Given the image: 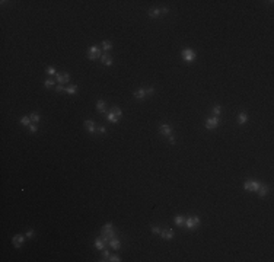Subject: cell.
I'll list each match as a JSON object with an SVG mask.
<instances>
[{
	"mask_svg": "<svg viewBox=\"0 0 274 262\" xmlns=\"http://www.w3.org/2000/svg\"><path fill=\"white\" fill-rule=\"evenodd\" d=\"M101 236H102V240L105 243H108L112 237H115V229L111 223H106L102 229H101Z\"/></svg>",
	"mask_w": 274,
	"mask_h": 262,
	"instance_id": "cell-1",
	"label": "cell"
},
{
	"mask_svg": "<svg viewBox=\"0 0 274 262\" xmlns=\"http://www.w3.org/2000/svg\"><path fill=\"white\" fill-rule=\"evenodd\" d=\"M86 55H87L89 60H98V58H101V55H102V48L98 47V45H92V47L87 48Z\"/></svg>",
	"mask_w": 274,
	"mask_h": 262,
	"instance_id": "cell-2",
	"label": "cell"
},
{
	"mask_svg": "<svg viewBox=\"0 0 274 262\" xmlns=\"http://www.w3.org/2000/svg\"><path fill=\"white\" fill-rule=\"evenodd\" d=\"M184 226H185L187 229H190V230H195V229H198V226H200V217H198V215L187 217Z\"/></svg>",
	"mask_w": 274,
	"mask_h": 262,
	"instance_id": "cell-3",
	"label": "cell"
},
{
	"mask_svg": "<svg viewBox=\"0 0 274 262\" xmlns=\"http://www.w3.org/2000/svg\"><path fill=\"white\" fill-rule=\"evenodd\" d=\"M260 185H261V182H258V181H246L243 184V189L248 192H257Z\"/></svg>",
	"mask_w": 274,
	"mask_h": 262,
	"instance_id": "cell-4",
	"label": "cell"
},
{
	"mask_svg": "<svg viewBox=\"0 0 274 262\" xmlns=\"http://www.w3.org/2000/svg\"><path fill=\"white\" fill-rule=\"evenodd\" d=\"M181 54H182V58H184V61H187V63H191V61L197 57V54H195L191 48H184Z\"/></svg>",
	"mask_w": 274,
	"mask_h": 262,
	"instance_id": "cell-5",
	"label": "cell"
},
{
	"mask_svg": "<svg viewBox=\"0 0 274 262\" xmlns=\"http://www.w3.org/2000/svg\"><path fill=\"white\" fill-rule=\"evenodd\" d=\"M219 124H220L219 117H212V118L205 120V128H209V130H214Z\"/></svg>",
	"mask_w": 274,
	"mask_h": 262,
	"instance_id": "cell-6",
	"label": "cell"
},
{
	"mask_svg": "<svg viewBox=\"0 0 274 262\" xmlns=\"http://www.w3.org/2000/svg\"><path fill=\"white\" fill-rule=\"evenodd\" d=\"M25 237H26V236H24V234H16V236H13V239H12V243H13V246L19 249L22 245H24V242H25Z\"/></svg>",
	"mask_w": 274,
	"mask_h": 262,
	"instance_id": "cell-7",
	"label": "cell"
},
{
	"mask_svg": "<svg viewBox=\"0 0 274 262\" xmlns=\"http://www.w3.org/2000/svg\"><path fill=\"white\" fill-rule=\"evenodd\" d=\"M56 80L58 84H66L68 80H70V74L68 73H57L56 74Z\"/></svg>",
	"mask_w": 274,
	"mask_h": 262,
	"instance_id": "cell-8",
	"label": "cell"
},
{
	"mask_svg": "<svg viewBox=\"0 0 274 262\" xmlns=\"http://www.w3.org/2000/svg\"><path fill=\"white\" fill-rule=\"evenodd\" d=\"M159 133H161L162 136L169 137V136H172V127L169 124H162L161 127H159Z\"/></svg>",
	"mask_w": 274,
	"mask_h": 262,
	"instance_id": "cell-9",
	"label": "cell"
},
{
	"mask_svg": "<svg viewBox=\"0 0 274 262\" xmlns=\"http://www.w3.org/2000/svg\"><path fill=\"white\" fill-rule=\"evenodd\" d=\"M159 236H161L162 239H165V240H172L175 237V233L171 229H163V230H161V234Z\"/></svg>",
	"mask_w": 274,
	"mask_h": 262,
	"instance_id": "cell-10",
	"label": "cell"
},
{
	"mask_svg": "<svg viewBox=\"0 0 274 262\" xmlns=\"http://www.w3.org/2000/svg\"><path fill=\"white\" fill-rule=\"evenodd\" d=\"M83 124H85V128L87 130V133H90V134H95V133H96V125H95V122H94L92 120H86Z\"/></svg>",
	"mask_w": 274,
	"mask_h": 262,
	"instance_id": "cell-11",
	"label": "cell"
},
{
	"mask_svg": "<svg viewBox=\"0 0 274 262\" xmlns=\"http://www.w3.org/2000/svg\"><path fill=\"white\" fill-rule=\"evenodd\" d=\"M99 60H101V63H102L104 66H112V64H114V58H112L109 54H102Z\"/></svg>",
	"mask_w": 274,
	"mask_h": 262,
	"instance_id": "cell-12",
	"label": "cell"
},
{
	"mask_svg": "<svg viewBox=\"0 0 274 262\" xmlns=\"http://www.w3.org/2000/svg\"><path fill=\"white\" fill-rule=\"evenodd\" d=\"M96 111H98L99 114H105V112H106V103H105L102 99H99V101L96 102Z\"/></svg>",
	"mask_w": 274,
	"mask_h": 262,
	"instance_id": "cell-13",
	"label": "cell"
},
{
	"mask_svg": "<svg viewBox=\"0 0 274 262\" xmlns=\"http://www.w3.org/2000/svg\"><path fill=\"white\" fill-rule=\"evenodd\" d=\"M146 96H147V95H146V89H143V87H142V89H137V90L134 92V98L139 99V101L144 99Z\"/></svg>",
	"mask_w": 274,
	"mask_h": 262,
	"instance_id": "cell-14",
	"label": "cell"
},
{
	"mask_svg": "<svg viewBox=\"0 0 274 262\" xmlns=\"http://www.w3.org/2000/svg\"><path fill=\"white\" fill-rule=\"evenodd\" d=\"M108 243H109L111 248H114V251H118V249L121 248V243H120V240H118L117 237H112Z\"/></svg>",
	"mask_w": 274,
	"mask_h": 262,
	"instance_id": "cell-15",
	"label": "cell"
},
{
	"mask_svg": "<svg viewBox=\"0 0 274 262\" xmlns=\"http://www.w3.org/2000/svg\"><path fill=\"white\" fill-rule=\"evenodd\" d=\"M257 192H258V195H260V196H261V198H262V196H265V195H268V192H270V189H268V186H267V185H264V184H261Z\"/></svg>",
	"mask_w": 274,
	"mask_h": 262,
	"instance_id": "cell-16",
	"label": "cell"
},
{
	"mask_svg": "<svg viewBox=\"0 0 274 262\" xmlns=\"http://www.w3.org/2000/svg\"><path fill=\"white\" fill-rule=\"evenodd\" d=\"M147 15H149V18H152V19H156V18H159V16H162V12H161V9H150L149 12H147Z\"/></svg>",
	"mask_w": 274,
	"mask_h": 262,
	"instance_id": "cell-17",
	"label": "cell"
},
{
	"mask_svg": "<svg viewBox=\"0 0 274 262\" xmlns=\"http://www.w3.org/2000/svg\"><path fill=\"white\" fill-rule=\"evenodd\" d=\"M174 221H175V224L178 226V227H182L185 224V218H184V215H176L175 218H174Z\"/></svg>",
	"mask_w": 274,
	"mask_h": 262,
	"instance_id": "cell-18",
	"label": "cell"
},
{
	"mask_svg": "<svg viewBox=\"0 0 274 262\" xmlns=\"http://www.w3.org/2000/svg\"><path fill=\"white\" fill-rule=\"evenodd\" d=\"M246 121H248L246 112H241V114L238 115V124H239V125H243V124H246Z\"/></svg>",
	"mask_w": 274,
	"mask_h": 262,
	"instance_id": "cell-19",
	"label": "cell"
},
{
	"mask_svg": "<svg viewBox=\"0 0 274 262\" xmlns=\"http://www.w3.org/2000/svg\"><path fill=\"white\" fill-rule=\"evenodd\" d=\"M106 120H108V122H111V124H117V122L120 121V118H118L117 115H114L112 112H109V114L106 115Z\"/></svg>",
	"mask_w": 274,
	"mask_h": 262,
	"instance_id": "cell-20",
	"label": "cell"
},
{
	"mask_svg": "<svg viewBox=\"0 0 274 262\" xmlns=\"http://www.w3.org/2000/svg\"><path fill=\"white\" fill-rule=\"evenodd\" d=\"M64 92H66V93H68V95H75V93L77 92V86H76V84H70V86H67Z\"/></svg>",
	"mask_w": 274,
	"mask_h": 262,
	"instance_id": "cell-21",
	"label": "cell"
},
{
	"mask_svg": "<svg viewBox=\"0 0 274 262\" xmlns=\"http://www.w3.org/2000/svg\"><path fill=\"white\" fill-rule=\"evenodd\" d=\"M101 48H102L104 51H111V50H112V42L108 41V39L104 41V42H102V45H101Z\"/></svg>",
	"mask_w": 274,
	"mask_h": 262,
	"instance_id": "cell-22",
	"label": "cell"
},
{
	"mask_svg": "<svg viewBox=\"0 0 274 262\" xmlns=\"http://www.w3.org/2000/svg\"><path fill=\"white\" fill-rule=\"evenodd\" d=\"M95 248L99 249V251H104V248H105V242L102 240V237H99V239L95 240Z\"/></svg>",
	"mask_w": 274,
	"mask_h": 262,
	"instance_id": "cell-23",
	"label": "cell"
},
{
	"mask_svg": "<svg viewBox=\"0 0 274 262\" xmlns=\"http://www.w3.org/2000/svg\"><path fill=\"white\" fill-rule=\"evenodd\" d=\"M111 112H112L114 115H117L118 118H121V115H123V111H121V109H120V106H112Z\"/></svg>",
	"mask_w": 274,
	"mask_h": 262,
	"instance_id": "cell-24",
	"label": "cell"
},
{
	"mask_svg": "<svg viewBox=\"0 0 274 262\" xmlns=\"http://www.w3.org/2000/svg\"><path fill=\"white\" fill-rule=\"evenodd\" d=\"M54 84H56V80L54 79H47L44 82V86L47 87V89H51V87H54Z\"/></svg>",
	"mask_w": 274,
	"mask_h": 262,
	"instance_id": "cell-25",
	"label": "cell"
},
{
	"mask_svg": "<svg viewBox=\"0 0 274 262\" xmlns=\"http://www.w3.org/2000/svg\"><path fill=\"white\" fill-rule=\"evenodd\" d=\"M29 118H31V121H32V122H35V124L41 120V117H39V114H38V112H32V114L29 115Z\"/></svg>",
	"mask_w": 274,
	"mask_h": 262,
	"instance_id": "cell-26",
	"label": "cell"
},
{
	"mask_svg": "<svg viewBox=\"0 0 274 262\" xmlns=\"http://www.w3.org/2000/svg\"><path fill=\"white\" fill-rule=\"evenodd\" d=\"M20 124H22V125H31L32 121H31L29 117H22V118H20Z\"/></svg>",
	"mask_w": 274,
	"mask_h": 262,
	"instance_id": "cell-27",
	"label": "cell"
},
{
	"mask_svg": "<svg viewBox=\"0 0 274 262\" xmlns=\"http://www.w3.org/2000/svg\"><path fill=\"white\" fill-rule=\"evenodd\" d=\"M220 114H222V106H219V105L213 106V115H214V117H219Z\"/></svg>",
	"mask_w": 274,
	"mask_h": 262,
	"instance_id": "cell-28",
	"label": "cell"
},
{
	"mask_svg": "<svg viewBox=\"0 0 274 262\" xmlns=\"http://www.w3.org/2000/svg\"><path fill=\"white\" fill-rule=\"evenodd\" d=\"M108 261H111V262H120V261H121V258H120L118 255H109Z\"/></svg>",
	"mask_w": 274,
	"mask_h": 262,
	"instance_id": "cell-29",
	"label": "cell"
},
{
	"mask_svg": "<svg viewBox=\"0 0 274 262\" xmlns=\"http://www.w3.org/2000/svg\"><path fill=\"white\" fill-rule=\"evenodd\" d=\"M96 133H98V134H105V133H106V128H105L104 125H98V127H96Z\"/></svg>",
	"mask_w": 274,
	"mask_h": 262,
	"instance_id": "cell-30",
	"label": "cell"
},
{
	"mask_svg": "<svg viewBox=\"0 0 274 262\" xmlns=\"http://www.w3.org/2000/svg\"><path fill=\"white\" fill-rule=\"evenodd\" d=\"M37 131H38V127H37V124H35V122H32V124L29 125V133H32V134H34V133H37Z\"/></svg>",
	"mask_w": 274,
	"mask_h": 262,
	"instance_id": "cell-31",
	"label": "cell"
},
{
	"mask_svg": "<svg viewBox=\"0 0 274 262\" xmlns=\"http://www.w3.org/2000/svg\"><path fill=\"white\" fill-rule=\"evenodd\" d=\"M45 72H47V74H50V76L57 74V73H56V69H54V67H51V66H50V67H47V70H45Z\"/></svg>",
	"mask_w": 274,
	"mask_h": 262,
	"instance_id": "cell-32",
	"label": "cell"
},
{
	"mask_svg": "<svg viewBox=\"0 0 274 262\" xmlns=\"http://www.w3.org/2000/svg\"><path fill=\"white\" fill-rule=\"evenodd\" d=\"M108 258H109V252L108 251H102V258H101V261H108Z\"/></svg>",
	"mask_w": 274,
	"mask_h": 262,
	"instance_id": "cell-33",
	"label": "cell"
},
{
	"mask_svg": "<svg viewBox=\"0 0 274 262\" xmlns=\"http://www.w3.org/2000/svg\"><path fill=\"white\" fill-rule=\"evenodd\" d=\"M25 236H26V237H28V239H32V237H34V236H35V232H34V230H28V232H26V234H25Z\"/></svg>",
	"mask_w": 274,
	"mask_h": 262,
	"instance_id": "cell-34",
	"label": "cell"
},
{
	"mask_svg": "<svg viewBox=\"0 0 274 262\" xmlns=\"http://www.w3.org/2000/svg\"><path fill=\"white\" fill-rule=\"evenodd\" d=\"M66 90V87L63 86V84H58V86H56V92H64Z\"/></svg>",
	"mask_w": 274,
	"mask_h": 262,
	"instance_id": "cell-35",
	"label": "cell"
},
{
	"mask_svg": "<svg viewBox=\"0 0 274 262\" xmlns=\"http://www.w3.org/2000/svg\"><path fill=\"white\" fill-rule=\"evenodd\" d=\"M155 93V89H153V87H146V95H153Z\"/></svg>",
	"mask_w": 274,
	"mask_h": 262,
	"instance_id": "cell-36",
	"label": "cell"
},
{
	"mask_svg": "<svg viewBox=\"0 0 274 262\" xmlns=\"http://www.w3.org/2000/svg\"><path fill=\"white\" fill-rule=\"evenodd\" d=\"M152 233H156V234H161V229H159V227H156V226H153V227H152Z\"/></svg>",
	"mask_w": 274,
	"mask_h": 262,
	"instance_id": "cell-37",
	"label": "cell"
},
{
	"mask_svg": "<svg viewBox=\"0 0 274 262\" xmlns=\"http://www.w3.org/2000/svg\"><path fill=\"white\" fill-rule=\"evenodd\" d=\"M168 140H169V143L175 144V137H174V136H169V137H168Z\"/></svg>",
	"mask_w": 274,
	"mask_h": 262,
	"instance_id": "cell-38",
	"label": "cell"
},
{
	"mask_svg": "<svg viewBox=\"0 0 274 262\" xmlns=\"http://www.w3.org/2000/svg\"><path fill=\"white\" fill-rule=\"evenodd\" d=\"M161 12H162V13H168V12H169V10H168V9H166V7H163V9H161Z\"/></svg>",
	"mask_w": 274,
	"mask_h": 262,
	"instance_id": "cell-39",
	"label": "cell"
}]
</instances>
